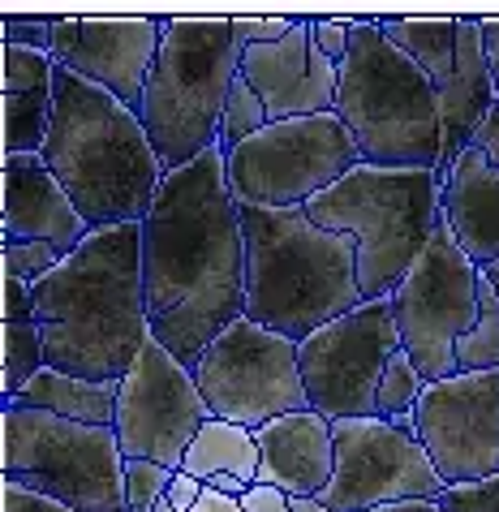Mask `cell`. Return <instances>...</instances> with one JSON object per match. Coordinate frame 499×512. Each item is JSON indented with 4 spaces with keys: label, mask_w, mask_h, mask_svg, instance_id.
Here are the masks:
<instances>
[{
    "label": "cell",
    "mask_w": 499,
    "mask_h": 512,
    "mask_svg": "<svg viewBox=\"0 0 499 512\" xmlns=\"http://www.w3.org/2000/svg\"><path fill=\"white\" fill-rule=\"evenodd\" d=\"M246 512H327V508H319L315 500H293V495L272 487H254L246 495Z\"/></svg>",
    "instance_id": "cell-37"
},
{
    "label": "cell",
    "mask_w": 499,
    "mask_h": 512,
    "mask_svg": "<svg viewBox=\"0 0 499 512\" xmlns=\"http://www.w3.org/2000/svg\"><path fill=\"white\" fill-rule=\"evenodd\" d=\"M5 323H35V289L18 276H5V306H0Z\"/></svg>",
    "instance_id": "cell-38"
},
{
    "label": "cell",
    "mask_w": 499,
    "mask_h": 512,
    "mask_svg": "<svg viewBox=\"0 0 499 512\" xmlns=\"http://www.w3.org/2000/svg\"><path fill=\"white\" fill-rule=\"evenodd\" d=\"M392 315L401 349L413 358L426 383L456 375V340L478 319V267L456 246L448 220L439 216L431 246L409 267L392 293Z\"/></svg>",
    "instance_id": "cell-11"
},
{
    "label": "cell",
    "mask_w": 499,
    "mask_h": 512,
    "mask_svg": "<svg viewBox=\"0 0 499 512\" xmlns=\"http://www.w3.org/2000/svg\"><path fill=\"white\" fill-rule=\"evenodd\" d=\"M142 289L151 340L198 371L207 345L246 319V233L220 147L164 177L142 220Z\"/></svg>",
    "instance_id": "cell-1"
},
{
    "label": "cell",
    "mask_w": 499,
    "mask_h": 512,
    "mask_svg": "<svg viewBox=\"0 0 499 512\" xmlns=\"http://www.w3.org/2000/svg\"><path fill=\"white\" fill-rule=\"evenodd\" d=\"M91 229L142 224L164 186L147 130L117 95L56 65V121L39 151Z\"/></svg>",
    "instance_id": "cell-3"
},
{
    "label": "cell",
    "mask_w": 499,
    "mask_h": 512,
    "mask_svg": "<svg viewBox=\"0 0 499 512\" xmlns=\"http://www.w3.org/2000/svg\"><path fill=\"white\" fill-rule=\"evenodd\" d=\"M0 495H5V512H74V508L48 500V495L18 487V482H0Z\"/></svg>",
    "instance_id": "cell-39"
},
{
    "label": "cell",
    "mask_w": 499,
    "mask_h": 512,
    "mask_svg": "<svg viewBox=\"0 0 499 512\" xmlns=\"http://www.w3.org/2000/svg\"><path fill=\"white\" fill-rule=\"evenodd\" d=\"M297 18H228V26H233V39L237 48H259V44H276V39H284L293 31Z\"/></svg>",
    "instance_id": "cell-35"
},
{
    "label": "cell",
    "mask_w": 499,
    "mask_h": 512,
    "mask_svg": "<svg viewBox=\"0 0 499 512\" xmlns=\"http://www.w3.org/2000/svg\"><path fill=\"white\" fill-rule=\"evenodd\" d=\"M302 211L319 229L349 233L358 241L362 302H379L396 293V284L431 246L439 224V177L426 168L358 164Z\"/></svg>",
    "instance_id": "cell-6"
},
{
    "label": "cell",
    "mask_w": 499,
    "mask_h": 512,
    "mask_svg": "<svg viewBox=\"0 0 499 512\" xmlns=\"http://www.w3.org/2000/svg\"><path fill=\"white\" fill-rule=\"evenodd\" d=\"M336 117L349 125L362 164L439 168V91L401 48L388 44L379 18H353L349 56L336 82Z\"/></svg>",
    "instance_id": "cell-5"
},
{
    "label": "cell",
    "mask_w": 499,
    "mask_h": 512,
    "mask_svg": "<svg viewBox=\"0 0 499 512\" xmlns=\"http://www.w3.org/2000/svg\"><path fill=\"white\" fill-rule=\"evenodd\" d=\"M0 396L13 401L35 375L48 371V349L39 323H5L0 327Z\"/></svg>",
    "instance_id": "cell-26"
},
{
    "label": "cell",
    "mask_w": 499,
    "mask_h": 512,
    "mask_svg": "<svg viewBox=\"0 0 499 512\" xmlns=\"http://www.w3.org/2000/svg\"><path fill=\"white\" fill-rule=\"evenodd\" d=\"M173 474L177 469H168V465L125 457V504H130V512H155V504L164 500Z\"/></svg>",
    "instance_id": "cell-32"
},
{
    "label": "cell",
    "mask_w": 499,
    "mask_h": 512,
    "mask_svg": "<svg viewBox=\"0 0 499 512\" xmlns=\"http://www.w3.org/2000/svg\"><path fill=\"white\" fill-rule=\"evenodd\" d=\"M379 31L435 82V91L448 87L456 69V18H379Z\"/></svg>",
    "instance_id": "cell-25"
},
{
    "label": "cell",
    "mask_w": 499,
    "mask_h": 512,
    "mask_svg": "<svg viewBox=\"0 0 499 512\" xmlns=\"http://www.w3.org/2000/svg\"><path fill=\"white\" fill-rule=\"evenodd\" d=\"M478 272H482V276H487V280L495 284V293H499V259H495L491 267H478Z\"/></svg>",
    "instance_id": "cell-43"
},
{
    "label": "cell",
    "mask_w": 499,
    "mask_h": 512,
    "mask_svg": "<svg viewBox=\"0 0 499 512\" xmlns=\"http://www.w3.org/2000/svg\"><path fill=\"white\" fill-rule=\"evenodd\" d=\"M396 349H401V332H396L392 297L362 302L358 310H349V315L319 327L315 336H306L297 353H302L310 409H319L332 422L375 418L379 383Z\"/></svg>",
    "instance_id": "cell-12"
},
{
    "label": "cell",
    "mask_w": 499,
    "mask_h": 512,
    "mask_svg": "<svg viewBox=\"0 0 499 512\" xmlns=\"http://www.w3.org/2000/svg\"><path fill=\"white\" fill-rule=\"evenodd\" d=\"M310 31H315V48L327 56V61L345 65L349 39H353V18H310Z\"/></svg>",
    "instance_id": "cell-36"
},
{
    "label": "cell",
    "mask_w": 499,
    "mask_h": 512,
    "mask_svg": "<svg viewBox=\"0 0 499 512\" xmlns=\"http://www.w3.org/2000/svg\"><path fill=\"white\" fill-rule=\"evenodd\" d=\"M117 401H121V379H74L61 371L35 375L26 388L5 405L39 409V414H56L65 422H87V426H117Z\"/></svg>",
    "instance_id": "cell-24"
},
{
    "label": "cell",
    "mask_w": 499,
    "mask_h": 512,
    "mask_svg": "<svg viewBox=\"0 0 499 512\" xmlns=\"http://www.w3.org/2000/svg\"><path fill=\"white\" fill-rule=\"evenodd\" d=\"M35 323L48 366L74 379H125L151 345L142 289V224L95 229L35 284Z\"/></svg>",
    "instance_id": "cell-2"
},
{
    "label": "cell",
    "mask_w": 499,
    "mask_h": 512,
    "mask_svg": "<svg viewBox=\"0 0 499 512\" xmlns=\"http://www.w3.org/2000/svg\"><path fill=\"white\" fill-rule=\"evenodd\" d=\"M439 508L444 512H499V474L482 482H465V487H448Z\"/></svg>",
    "instance_id": "cell-34"
},
{
    "label": "cell",
    "mask_w": 499,
    "mask_h": 512,
    "mask_svg": "<svg viewBox=\"0 0 499 512\" xmlns=\"http://www.w3.org/2000/svg\"><path fill=\"white\" fill-rule=\"evenodd\" d=\"M413 435L426 448L444 487H465L499 474V371L452 375L426 383Z\"/></svg>",
    "instance_id": "cell-15"
},
{
    "label": "cell",
    "mask_w": 499,
    "mask_h": 512,
    "mask_svg": "<svg viewBox=\"0 0 499 512\" xmlns=\"http://www.w3.org/2000/svg\"><path fill=\"white\" fill-rule=\"evenodd\" d=\"M370 512H444L431 500H409V504H388V508H370Z\"/></svg>",
    "instance_id": "cell-42"
},
{
    "label": "cell",
    "mask_w": 499,
    "mask_h": 512,
    "mask_svg": "<svg viewBox=\"0 0 499 512\" xmlns=\"http://www.w3.org/2000/svg\"><path fill=\"white\" fill-rule=\"evenodd\" d=\"M155 512H246V500H237V495H224V491H211L203 487L198 478L190 474H173L168 482L164 500L155 504Z\"/></svg>",
    "instance_id": "cell-30"
},
{
    "label": "cell",
    "mask_w": 499,
    "mask_h": 512,
    "mask_svg": "<svg viewBox=\"0 0 499 512\" xmlns=\"http://www.w3.org/2000/svg\"><path fill=\"white\" fill-rule=\"evenodd\" d=\"M237 69L241 48L228 18H164L160 56L138 112L164 177L220 147V121Z\"/></svg>",
    "instance_id": "cell-7"
},
{
    "label": "cell",
    "mask_w": 499,
    "mask_h": 512,
    "mask_svg": "<svg viewBox=\"0 0 499 512\" xmlns=\"http://www.w3.org/2000/svg\"><path fill=\"white\" fill-rule=\"evenodd\" d=\"M194 379L211 418L250 426V431H259V426L284 414L310 409L297 340L267 332L250 319L228 323L211 340Z\"/></svg>",
    "instance_id": "cell-10"
},
{
    "label": "cell",
    "mask_w": 499,
    "mask_h": 512,
    "mask_svg": "<svg viewBox=\"0 0 499 512\" xmlns=\"http://www.w3.org/2000/svg\"><path fill=\"white\" fill-rule=\"evenodd\" d=\"M160 39L164 18H56L52 61L117 95L138 117Z\"/></svg>",
    "instance_id": "cell-16"
},
{
    "label": "cell",
    "mask_w": 499,
    "mask_h": 512,
    "mask_svg": "<svg viewBox=\"0 0 499 512\" xmlns=\"http://www.w3.org/2000/svg\"><path fill=\"white\" fill-rule=\"evenodd\" d=\"M181 474L198 478L211 491L246 500V495L259 487V444H254V431L250 426H237V422L207 418L203 431L194 435L190 452H185Z\"/></svg>",
    "instance_id": "cell-23"
},
{
    "label": "cell",
    "mask_w": 499,
    "mask_h": 512,
    "mask_svg": "<svg viewBox=\"0 0 499 512\" xmlns=\"http://www.w3.org/2000/svg\"><path fill=\"white\" fill-rule=\"evenodd\" d=\"M336 469L319 508L327 512H370L409 500H444V478L435 474L418 435L379 418H340L332 422Z\"/></svg>",
    "instance_id": "cell-13"
},
{
    "label": "cell",
    "mask_w": 499,
    "mask_h": 512,
    "mask_svg": "<svg viewBox=\"0 0 499 512\" xmlns=\"http://www.w3.org/2000/svg\"><path fill=\"white\" fill-rule=\"evenodd\" d=\"M259 444V487L284 491L293 500H319L336 469V439L332 418L319 409L284 414L254 431Z\"/></svg>",
    "instance_id": "cell-18"
},
{
    "label": "cell",
    "mask_w": 499,
    "mask_h": 512,
    "mask_svg": "<svg viewBox=\"0 0 499 512\" xmlns=\"http://www.w3.org/2000/svg\"><path fill=\"white\" fill-rule=\"evenodd\" d=\"M422 388H426L422 371L413 366V358L405 349H396L392 362H388V371H383V383H379V414L375 418L413 431V414H418Z\"/></svg>",
    "instance_id": "cell-28"
},
{
    "label": "cell",
    "mask_w": 499,
    "mask_h": 512,
    "mask_svg": "<svg viewBox=\"0 0 499 512\" xmlns=\"http://www.w3.org/2000/svg\"><path fill=\"white\" fill-rule=\"evenodd\" d=\"M5 457L0 474L26 491L74 512H130L125 504V452L112 426L65 422L39 409L5 405Z\"/></svg>",
    "instance_id": "cell-8"
},
{
    "label": "cell",
    "mask_w": 499,
    "mask_h": 512,
    "mask_svg": "<svg viewBox=\"0 0 499 512\" xmlns=\"http://www.w3.org/2000/svg\"><path fill=\"white\" fill-rule=\"evenodd\" d=\"M224 160L233 203L297 211L323 190H332L345 173H353L362 164V151L349 125L336 112H323V117L272 121L263 134L228 151Z\"/></svg>",
    "instance_id": "cell-9"
},
{
    "label": "cell",
    "mask_w": 499,
    "mask_h": 512,
    "mask_svg": "<svg viewBox=\"0 0 499 512\" xmlns=\"http://www.w3.org/2000/svg\"><path fill=\"white\" fill-rule=\"evenodd\" d=\"M499 104L487 48H482V18H456V69L448 87L439 91V186L448 181L452 164L465 155L474 142L478 125L487 121V112Z\"/></svg>",
    "instance_id": "cell-20"
},
{
    "label": "cell",
    "mask_w": 499,
    "mask_h": 512,
    "mask_svg": "<svg viewBox=\"0 0 499 512\" xmlns=\"http://www.w3.org/2000/svg\"><path fill=\"white\" fill-rule=\"evenodd\" d=\"M439 216L448 220L456 246L474 259V267H491L499 259V168L487 164L478 147H465L439 186Z\"/></svg>",
    "instance_id": "cell-21"
},
{
    "label": "cell",
    "mask_w": 499,
    "mask_h": 512,
    "mask_svg": "<svg viewBox=\"0 0 499 512\" xmlns=\"http://www.w3.org/2000/svg\"><path fill=\"white\" fill-rule=\"evenodd\" d=\"M469 147H478L482 155H487V164L499 168V104L487 112V121L478 125V134H474V142H469Z\"/></svg>",
    "instance_id": "cell-40"
},
{
    "label": "cell",
    "mask_w": 499,
    "mask_h": 512,
    "mask_svg": "<svg viewBox=\"0 0 499 512\" xmlns=\"http://www.w3.org/2000/svg\"><path fill=\"white\" fill-rule=\"evenodd\" d=\"M91 233L44 155H5V241H48L74 254Z\"/></svg>",
    "instance_id": "cell-19"
},
{
    "label": "cell",
    "mask_w": 499,
    "mask_h": 512,
    "mask_svg": "<svg viewBox=\"0 0 499 512\" xmlns=\"http://www.w3.org/2000/svg\"><path fill=\"white\" fill-rule=\"evenodd\" d=\"M5 155H39L56 121V61L5 44Z\"/></svg>",
    "instance_id": "cell-22"
},
{
    "label": "cell",
    "mask_w": 499,
    "mask_h": 512,
    "mask_svg": "<svg viewBox=\"0 0 499 512\" xmlns=\"http://www.w3.org/2000/svg\"><path fill=\"white\" fill-rule=\"evenodd\" d=\"M0 35L13 48H31V52H48L56 44V18H22V13H5L0 22Z\"/></svg>",
    "instance_id": "cell-33"
},
{
    "label": "cell",
    "mask_w": 499,
    "mask_h": 512,
    "mask_svg": "<svg viewBox=\"0 0 499 512\" xmlns=\"http://www.w3.org/2000/svg\"><path fill=\"white\" fill-rule=\"evenodd\" d=\"M246 233V319L302 345L319 327L362 306L358 241L319 229L297 211L241 207Z\"/></svg>",
    "instance_id": "cell-4"
},
{
    "label": "cell",
    "mask_w": 499,
    "mask_h": 512,
    "mask_svg": "<svg viewBox=\"0 0 499 512\" xmlns=\"http://www.w3.org/2000/svg\"><path fill=\"white\" fill-rule=\"evenodd\" d=\"M241 78L263 99L267 121H297L336 112L340 65L315 48L310 18H297L293 31L276 44L241 48Z\"/></svg>",
    "instance_id": "cell-17"
},
{
    "label": "cell",
    "mask_w": 499,
    "mask_h": 512,
    "mask_svg": "<svg viewBox=\"0 0 499 512\" xmlns=\"http://www.w3.org/2000/svg\"><path fill=\"white\" fill-rule=\"evenodd\" d=\"M482 48H487V65H491V82L499 99V18H482Z\"/></svg>",
    "instance_id": "cell-41"
},
{
    "label": "cell",
    "mask_w": 499,
    "mask_h": 512,
    "mask_svg": "<svg viewBox=\"0 0 499 512\" xmlns=\"http://www.w3.org/2000/svg\"><path fill=\"white\" fill-rule=\"evenodd\" d=\"M267 108H263V99L254 95V87L246 78H241V69H237V78H233V87H228V104H224V121H220V151H237L241 142H250L254 134H263L267 130Z\"/></svg>",
    "instance_id": "cell-29"
},
{
    "label": "cell",
    "mask_w": 499,
    "mask_h": 512,
    "mask_svg": "<svg viewBox=\"0 0 499 512\" xmlns=\"http://www.w3.org/2000/svg\"><path fill=\"white\" fill-rule=\"evenodd\" d=\"M211 409L198 392L194 371L168 353L160 340H151L138 353L134 371L121 379L117 401V439L130 461H155L168 469H181L194 435L203 431Z\"/></svg>",
    "instance_id": "cell-14"
},
{
    "label": "cell",
    "mask_w": 499,
    "mask_h": 512,
    "mask_svg": "<svg viewBox=\"0 0 499 512\" xmlns=\"http://www.w3.org/2000/svg\"><path fill=\"white\" fill-rule=\"evenodd\" d=\"M499 371V293L495 284L478 272V319L456 340V375Z\"/></svg>",
    "instance_id": "cell-27"
},
{
    "label": "cell",
    "mask_w": 499,
    "mask_h": 512,
    "mask_svg": "<svg viewBox=\"0 0 499 512\" xmlns=\"http://www.w3.org/2000/svg\"><path fill=\"white\" fill-rule=\"evenodd\" d=\"M69 254L61 246H48V241H5L0 246V263H5V276H18L22 284H35L52 276Z\"/></svg>",
    "instance_id": "cell-31"
}]
</instances>
